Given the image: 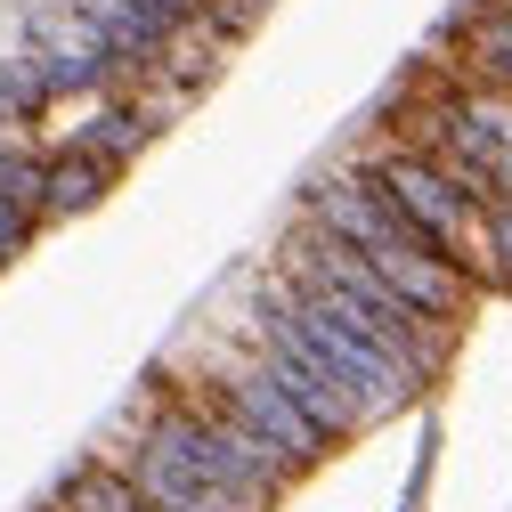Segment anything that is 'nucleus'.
Wrapping results in <instances>:
<instances>
[{
	"label": "nucleus",
	"mask_w": 512,
	"mask_h": 512,
	"mask_svg": "<svg viewBox=\"0 0 512 512\" xmlns=\"http://www.w3.org/2000/svg\"><path fill=\"white\" fill-rule=\"evenodd\" d=\"M106 179H114V155H98V147H66V155L41 163V204H49V212H82V204L106 196Z\"/></svg>",
	"instance_id": "nucleus-1"
}]
</instances>
